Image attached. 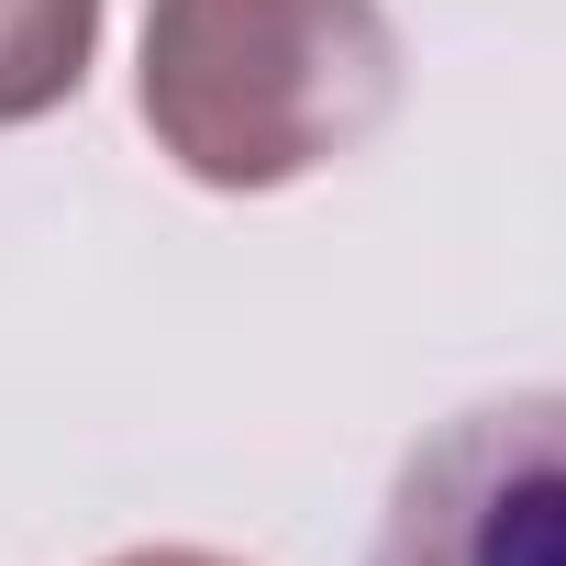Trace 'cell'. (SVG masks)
<instances>
[{"label":"cell","instance_id":"cell-3","mask_svg":"<svg viewBox=\"0 0 566 566\" xmlns=\"http://www.w3.org/2000/svg\"><path fill=\"white\" fill-rule=\"evenodd\" d=\"M101 0H0V134H23L90 90Z\"/></svg>","mask_w":566,"mask_h":566},{"label":"cell","instance_id":"cell-4","mask_svg":"<svg viewBox=\"0 0 566 566\" xmlns=\"http://www.w3.org/2000/svg\"><path fill=\"white\" fill-rule=\"evenodd\" d=\"M101 566H244V555H222V544H123Z\"/></svg>","mask_w":566,"mask_h":566},{"label":"cell","instance_id":"cell-1","mask_svg":"<svg viewBox=\"0 0 566 566\" xmlns=\"http://www.w3.org/2000/svg\"><path fill=\"white\" fill-rule=\"evenodd\" d=\"M389 0H145L134 112L189 189L266 200L367 156L400 112Z\"/></svg>","mask_w":566,"mask_h":566},{"label":"cell","instance_id":"cell-2","mask_svg":"<svg viewBox=\"0 0 566 566\" xmlns=\"http://www.w3.org/2000/svg\"><path fill=\"white\" fill-rule=\"evenodd\" d=\"M367 566H566V389L444 411L400 455Z\"/></svg>","mask_w":566,"mask_h":566}]
</instances>
